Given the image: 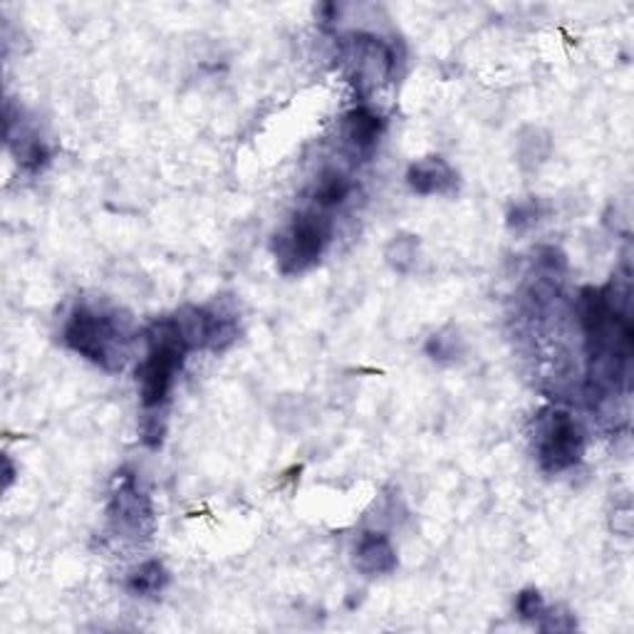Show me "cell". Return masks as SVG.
Instances as JSON below:
<instances>
[{
  "mask_svg": "<svg viewBox=\"0 0 634 634\" xmlns=\"http://www.w3.org/2000/svg\"><path fill=\"white\" fill-rule=\"evenodd\" d=\"M407 184L419 196H447L459 186L453 166L441 156H425L409 166Z\"/></svg>",
  "mask_w": 634,
  "mask_h": 634,
  "instance_id": "obj_8",
  "label": "cell"
},
{
  "mask_svg": "<svg viewBox=\"0 0 634 634\" xmlns=\"http://www.w3.org/2000/svg\"><path fill=\"white\" fill-rule=\"evenodd\" d=\"M515 612H518V617L525 622H538L545 612V600L535 587H525L515 597Z\"/></svg>",
  "mask_w": 634,
  "mask_h": 634,
  "instance_id": "obj_16",
  "label": "cell"
},
{
  "mask_svg": "<svg viewBox=\"0 0 634 634\" xmlns=\"http://www.w3.org/2000/svg\"><path fill=\"white\" fill-rule=\"evenodd\" d=\"M585 434L573 415L563 409H545L538 417L535 453L545 473L573 469L583 459Z\"/></svg>",
  "mask_w": 634,
  "mask_h": 634,
  "instance_id": "obj_5",
  "label": "cell"
},
{
  "mask_svg": "<svg viewBox=\"0 0 634 634\" xmlns=\"http://www.w3.org/2000/svg\"><path fill=\"white\" fill-rule=\"evenodd\" d=\"M146 357L136 367V385H140V401L146 411L162 409L172 395L176 375L182 372L188 345L176 317L156 320L146 330Z\"/></svg>",
  "mask_w": 634,
  "mask_h": 634,
  "instance_id": "obj_2",
  "label": "cell"
},
{
  "mask_svg": "<svg viewBox=\"0 0 634 634\" xmlns=\"http://www.w3.org/2000/svg\"><path fill=\"white\" fill-rule=\"evenodd\" d=\"M417 248H419V241L415 236H407V234L395 236L392 243L387 246L389 266L399 273H407L411 266H415Z\"/></svg>",
  "mask_w": 634,
  "mask_h": 634,
  "instance_id": "obj_14",
  "label": "cell"
},
{
  "mask_svg": "<svg viewBox=\"0 0 634 634\" xmlns=\"http://www.w3.org/2000/svg\"><path fill=\"white\" fill-rule=\"evenodd\" d=\"M352 194V182L340 172H325L320 178H317L315 192H313V201L317 211H330L342 206L347 198Z\"/></svg>",
  "mask_w": 634,
  "mask_h": 634,
  "instance_id": "obj_12",
  "label": "cell"
},
{
  "mask_svg": "<svg viewBox=\"0 0 634 634\" xmlns=\"http://www.w3.org/2000/svg\"><path fill=\"white\" fill-rule=\"evenodd\" d=\"M8 144H10V150L16 152L18 164L23 166L25 172H40V168L48 164L50 150H48V144L42 142L38 134L20 130L18 140H10Z\"/></svg>",
  "mask_w": 634,
  "mask_h": 634,
  "instance_id": "obj_13",
  "label": "cell"
},
{
  "mask_svg": "<svg viewBox=\"0 0 634 634\" xmlns=\"http://www.w3.org/2000/svg\"><path fill=\"white\" fill-rule=\"evenodd\" d=\"M538 221V204L535 201H523V204H515L509 214V226L513 231H525L531 228Z\"/></svg>",
  "mask_w": 634,
  "mask_h": 634,
  "instance_id": "obj_17",
  "label": "cell"
},
{
  "mask_svg": "<svg viewBox=\"0 0 634 634\" xmlns=\"http://www.w3.org/2000/svg\"><path fill=\"white\" fill-rule=\"evenodd\" d=\"M590 355V387L597 395L627 389L632 367L630 283L607 288H585L577 298Z\"/></svg>",
  "mask_w": 634,
  "mask_h": 634,
  "instance_id": "obj_1",
  "label": "cell"
},
{
  "mask_svg": "<svg viewBox=\"0 0 634 634\" xmlns=\"http://www.w3.org/2000/svg\"><path fill=\"white\" fill-rule=\"evenodd\" d=\"M112 531L122 538H146L154 528V509L146 491L140 485L136 473L122 469L114 473L110 505H108Z\"/></svg>",
  "mask_w": 634,
  "mask_h": 634,
  "instance_id": "obj_6",
  "label": "cell"
},
{
  "mask_svg": "<svg viewBox=\"0 0 634 634\" xmlns=\"http://www.w3.org/2000/svg\"><path fill=\"white\" fill-rule=\"evenodd\" d=\"M62 340L72 352L90 359L92 365L108 369V372H117L124 365L130 333H126L117 313H104L80 305L68 317Z\"/></svg>",
  "mask_w": 634,
  "mask_h": 634,
  "instance_id": "obj_3",
  "label": "cell"
},
{
  "mask_svg": "<svg viewBox=\"0 0 634 634\" xmlns=\"http://www.w3.org/2000/svg\"><path fill=\"white\" fill-rule=\"evenodd\" d=\"M345 65L357 90L369 92L395 72V50L377 35H355L345 45Z\"/></svg>",
  "mask_w": 634,
  "mask_h": 634,
  "instance_id": "obj_7",
  "label": "cell"
},
{
  "mask_svg": "<svg viewBox=\"0 0 634 634\" xmlns=\"http://www.w3.org/2000/svg\"><path fill=\"white\" fill-rule=\"evenodd\" d=\"M3 463H6V489H8V485L13 483V479H16V469H13V463H10L8 457L3 459Z\"/></svg>",
  "mask_w": 634,
  "mask_h": 634,
  "instance_id": "obj_18",
  "label": "cell"
},
{
  "mask_svg": "<svg viewBox=\"0 0 634 634\" xmlns=\"http://www.w3.org/2000/svg\"><path fill=\"white\" fill-rule=\"evenodd\" d=\"M333 238V221L325 211H303L295 216L288 228L276 236L273 250H276L278 268L288 276L310 270L323 258L327 243Z\"/></svg>",
  "mask_w": 634,
  "mask_h": 634,
  "instance_id": "obj_4",
  "label": "cell"
},
{
  "mask_svg": "<svg viewBox=\"0 0 634 634\" xmlns=\"http://www.w3.org/2000/svg\"><path fill=\"white\" fill-rule=\"evenodd\" d=\"M355 567L367 577L389 575L397 567V551L385 533L367 531L355 545Z\"/></svg>",
  "mask_w": 634,
  "mask_h": 634,
  "instance_id": "obj_9",
  "label": "cell"
},
{
  "mask_svg": "<svg viewBox=\"0 0 634 634\" xmlns=\"http://www.w3.org/2000/svg\"><path fill=\"white\" fill-rule=\"evenodd\" d=\"M461 337L453 330H443L429 337L427 342V355L437 362H453L461 355Z\"/></svg>",
  "mask_w": 634,
  "mask_h": 634,
  "instance_id": "obj_15",
  "label": "cell"
},
{
  "mask_svg": "<svg viewBox=\"0 0 634 634\" xmlns=\"http://www.w3.org/2000/svg\"><path fill=\"white\" fill-rule=\"evenodd\" d=\"M382 130H385L382 117H379L375 110L365 108V104H359V108L345 114L342 136L345 142L350 144V150L357 154L372 152L379 142V136H382Z\"/></svg>",
  "mask_w": 634,
  "mask_h": 634,
  "instance_id": "obj_10",
  "label": "cell"
},
{
  "mask_svg": "<svg viewBox=\"0 0 634 634\" xmlns=\"http://www.w3.org/2000/svg\"><path fill=\"white\" fill-rule=\"evenodd\" d=\"M168 585V570L158 560H146L126 577V590L134 597H152L158 595Z\"/></svg>",
  "mask_w": 634,
  "mask_h": 634,
  "instance_id": "obj_11",
  "label": "cell"
}]
</instances>
